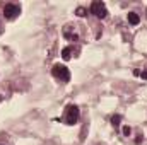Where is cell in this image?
<instances>
[{"label":"cell","instance_id":"cell-1","mask_svg":"<svg viewBox=\"0 0 147 145\" xmlns=\"http://www.w3.org/2000/svg\"><path fill=\"white\" fill-rule=\"evenodd\" d=\"M79 116H80V111L75 104H69L65 108V114H63V123L65 125H75L79 121Z\"/></svg>","mask_w":147,"mask_h":145},{"label":"cell","instance_id":"cell-2","mask_svg":"<svg viewBox=\"0 0 147 145\" xmlns=\"http://www.w3.org/2000/svg\"><path fill=\"white\" fill-rule=\"evenodd\" d=\"M51 75L55 79H58L60 82H69L70 80V72L65 65H60V63H55L53 68H51Z\"/></svg>","mask_w":147,"mask_h":145},{"label":"cell","instance_id":"cell-3","mask_svg":"<svg viewBox=\"0 0 147 145\" xmlns=\"http://www.w3.org/2000/svg\"><path fill=\"white\" fill-rule=\"evenodd\" d=\"M91 14H94L98 19H105L108 15V9H106L105 2H99V0L92 2L91 3Z\"/></svg>","mask_w":147,"mask_h":145},{"label":"cell","instance_id":"cell-4","mask_svg":"<svg viewBox=\"0 0 147 145\" xmlns=\"http://www.w3.org/2000/svg\"><path fill=\"white\" fill-rule=\"evenodd\" d=\"M19 14H21V5H17V3H5V7H3V15H5V19L14 21Z\"/></svg>","mask_w":147,"mask_h":145},{"label":"cell","instance_id":"cell-5","mask_svg":"<svg viewBox=\"0 0 147 145\" xmlns=\"http://www.w3.org/2000/svg\"><path fill=\"white\" fill-rule=\"evenodd\" d=\"M75 26H65L63 28V36L67 38V39H70V41H79V34L75 33V29H74Z\"/></svg>","mask_w":147,"mask_h":145},{"label":"cell","instance_id":"cell-6","mask_svg":"<svg viewBox=\"0 0 147 145\" xmlns=\"http://www.w3.org/2000/svg\"><path fill=\"white\" fill-rule=\"evenodd\" d=\"M128 22H130L132 26H137V24L140 22V15H139L137 12H128Z\"/></svg>","mask_w":147,"mask_h":145},{"label":"cell","instance_id":"cell-7","mask_svg":"<svg viewBox=\"0 0 147 145\" xmlns=\"http://www.w3.org/2000/svg\"><path fill=\"white\" fill-rule=\"evenodd\" d=\"M72 53H74V46H65L62 50V58L63 60H70L72 58Z\"/></svg>","mask_w":147,"mask_h":145},{"label":"cell","instance_id":"cell-8","mask_svg":"<svg viewBox=\"0 0 147 145\" xmlns=\"http://www.w3.org/2000/svg\"><path fill=\"white\" fill-rule=\"evenodd\" d=\"M120 121H121V116H120V114H115V116L111 118V125H113L115 128H118V126H120Z\"/></svg>","mask_w":147,"mask_h":145},{"label":"cell","instance_id":"cell-9","mask_svg":"<svg viewBox=\"0 0 147 145\" xmlns=\"http://www.w3.org/2000/svg\"><path fill=\"white\" fill-rule=\"evenodd\" d=\"M75 12H77V15H79V17H86V15H87V10H86L84 7H79Z\"/></svg>","mask_w":147,"mask_h":145},{"label":"cell","instance_id":"cell-10","mask_svg":"<svg viewBox=\"0 0 147 145\" xmlns=\"http://www.w3.org/2000/svg\"><path fill=\"white\" fill-rule=\"evenodd\" d=\"M130 133H132V130H130V126H123V135H127V137H128Z\"/></svg>","mask_w":147,"mask_h":145},{"label":"cell","instance_id":"cell-11","mask_svg":"<svg viewBox=\"0 0 147 145\" xmlns=\"http://www.w3.org/2000/svg\"><path fill=\"white\" fill-rule=\"evenodd\" d=\"M140 77H142L144 80H147V68H146V70H144V72H142V73H140Z\"/></svg>","mask_w":147,"mask_h":145},{"label":"cell","instance_id":"cell-12","mask_svg":"<svg viewBox=\"0 0 147 145\" xmlns=\"http://www.w3.org/2000/svg\"><path fill=\"white\" fill-rule=\"evenodd\" d=\"M0 34H2V26H0Z\"/></svg>","mask_w":147,"mask_h":145},{"label":"cell","instance_id":"cell-13","mask_svg":"<svg viewBox=\"0 0 147 145\" xmlns=\"http://www.w3.org/2000/svg\"><path fill=\"white\" fill-rule=\"evenodd\" d=\"M0 101H2V96H0Z\"/></svg>","mask_w":147,"mask_h":145}]
</instances>
